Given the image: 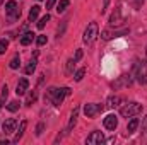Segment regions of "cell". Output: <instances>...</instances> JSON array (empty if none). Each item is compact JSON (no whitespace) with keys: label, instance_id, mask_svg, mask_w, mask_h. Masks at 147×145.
<instances>
[{"label":"cell","instance_id":"obj_1","mask_svg":"<svg viewBox=\"0 0 147 145\" xmlns=\"http://www.w3.org/2000/svg\"><path fill=\"white\" fill-rule=\"evenodd\" d=\"M69 94H70V89H69V87H60V89L50 87V89L46 91V94H45V101L51 103L53 106H60V104L63 103L65 96H69Z\"/></svg>","mask_w":147,"mask_h":145},{"label":"cell","instance_id":"obj_2","mask_svg":"<svg viewBox=\"0 0 147 145\" xmlns=\"http://www.w3.org/2000/svg\"><path fill=\"white\" fill-rule=\"evenodd\" d=\"M132 77H135L140 84H147V62L135 60L132 67Z\"/></svg>","mask_w":147,"mask_h":145},{"label":"cell","instance_id":"obj_3","mask_svg":"<svg viewBox=\"0 0 147 145\" xmlns=\"http://www.w3.org/2000/svg\"><path fill=\"white\" fill-rule=\"evenodd\" d=\"M98 36H99L98 22H91V24L86 28V31H84V43L91 44V43H94V41H96V38H98Z\"/></svg>","mask_w":147,"mask_h":145},{"label":"cell","instance_id":"obj_4","mask_svg":"<svg viewBox=\"0 0 147 145\" xmlns=\"http://www.w3.org/2000/svg\"><path fill=\"white\" fill-rule=\"evenodd\" d=\"M140 111H142V104H139V103H128V104H125L123 108L120 109V114L123 118H132V116L139 114Z\"/></svg>","mask_w":147,"mask_h":145},{"label":"cell","instance_id":"obj_5","mask_svg":"<svg viewBox=\"0 0 147 145\" xmlns=\"http://www.w3.org/2000/svg\"><path fill=\"white\" fill-rule=\"evenodd\" d=\"M103 109H105L103 104H94V103H91V104H86V106H84V113H86L87 118H94L96 114L103 113Z\"/></svg>","mask_w":147,"mask_h":145},{"label":"cell","instance_id":"obj_6","mask_svg":"<svg viewBox=\"0 0 147 145\" xmlns=\"http://www.w3.org/2000/svg\"><path fill=\"white\" fill-rule=\"evenodd\" d=\"M130 33V29L128 28H125V29H115V31H111V29H105V31H101V38L103 39H111V38H118V36H123V34H128Z\"/></svg>","mask_w":147,"mask_h":145},{"label":"cell","instance_id":"obj_7","mask_svg":"<svg viewBox=\"0 0 147 145\" xmlns=\"http://www.w3.org/2000/svg\"><path fill=\"white\" fill-rule=\"evenodd\" d=\"M128 85H132V75H121V77H118L113 84H111V87L116 91V89H120V87H128Z\"/></svg>","mask_w":147,"mask_h":145},{"label":"cell","instance_id":"obj_8","mask_svg":"<svg viewBox=\"0 0 147 145\" xmlns=\"http://www.w3.org/2000/svg\"><path fill=\"white\" fill-rule=\"evenodd\" d=\"M16 128H17V119H14V118L5 119V121H3V125H2V130H3V133H5V135L14 133V132H16Z\"/></svg>","mask_w":147,"mask_h":145},{"label":"cell","instance_id":"obj_9","mask_svg":"<svg viewBox=\"0 0 147 145\" xmlns=\"http://www.w3.org/2000/svg\"><path fill=\"white\" fill-rule=\"evenodd\" d=\"M103 142H105V135L101 132H92L87 137V144L89 145H101Z\"/></svg>","mask_w":147,"mask_h":145},{"label":"cell","instance_id":"obj_10","mask_svg":"<svg viewBox=\"0 0 147 145\" xmlns=\"http://www.w3.org/2000/svg\"><path fill=\"white\" fill-rule=\"evenodd\" d=\"M5 12H7L10 17H19V15H21V10L17 9V3H16L14 0H10V2L5 3Z\"/></svg>","mask_w":147,"mask_h":145},{"label":"cell","instance_id":"obj_11","mask_svg":"<svg viewBox=\"0 0 147 145\" xmlns=\"http://www.w3.org/2000/svg\"><path fill=\"white\" fill-rule=\"evenodd\" d=\"M123 22H125V19L121 17V10H120V9H116V10L111 14L110 24H111V26H120V24H123Z\"/></svg>","mask_w":147,"mask_h":145},{"label":"cell","instance_id":"obj_12","mask_svg":"<svg viewBox=\"0 0 147 145\" xmlns=\"http://www.w3.org/2000/svg\"><path fill=\"white\" fill-rule=\"evenodd\" d=\"M116 126H118V118L115 114H108L105 118V128L106 130H115Z\"/></svg>","mask_w":147,"mask_h":145},{"label":"cell","instance_id":"obj_13","mask_svg":"<svg viewBox=\"0 0 147 145\" xmlns=\"http://www.w3.org/2000/svg\"><path fill=\"white\" fill-rule=\"evenodd\" d=\"M28 87H29V80H28V79H21V80L17 82V87H16V92H17V96H22V94H26V92H28Z\"/></svg>","mask_w":147,"mask_h":145},{"label":"cell","instance_id":"obj_14","mask_svg":"<svg viewBox=\"0 0 147 145\" xmlns=\"http://www.w3.org/2000/svg\"><path fill=\"white\" fill-rule=\"evenodd\" d=\"M26 126H28V121H21V125H19V132H17L16 137H14V142H16V144L22 138V135H24V132H26Z\"/></svg>","mask_w":147,"mask_h":145},{"label":"cell","instance_id":"obj_15","mask_svg":"<svg viewBox=\"0 0 147 145\" xmlns=\"http://www.w3.org/2000/svg\"><path fill=\"white\" fill-rule=\"evenodd\" d=\"M33 39H34V34H33V33H24V34L21 36V44H22V46H28V44L33 43Z\"/></svg>","mask_w":147,"mask_h":145},{"label":"cell","instance_id":"obj_16","mask_svg":"<svg viewBox=\"0 0 147 145\" xmlns=\"http://www.w3.org/2000/svg\"><path fill=\"white\" fill-rule=\"evenodd\" d=\"M120 103H121V97L120 96H110L108 97V108H116V106H120Z\"/></svg>","mask_w":147,"mask_h":145},{"label":"cell","instance_id":"obj_17","mask_svg":"<svg viewBox=\"0 0 147 145\" xmlns=\"http://www.w3.org/2000/svg\"><path fill=\"white\" fill-rule=\"evenodd\" d=\"M39 10H41L39 5H33V9L29 10V22H34L36 21L38 15H39Z\"/></svg>","mask_w":147,"mask_h":145},{"label":"cell","instance_id":"obj_18","mask_svg":"<svg viewBox=\"0 0 147 145\" xmlns=\"http://www.w3.org/2000/svg\"><path fill=\"white\" fill-rule=\"evenodd\" d=\"M77 116H79V108L74 109L72 116H70V121H69V126H67V132H70L74 126H75V123H77Z\"/></svg>","mask_w":147,"mask_h":145},{"label":"cell","instance_id":"obj_19","mask_svg":"<svg viewBox=\"0 0 147 145\" xmlns=\"http://www.w3.org/2000/svg\"><path fill=\"white\" fill-rule=\"evenodd\" d=\"M34 70H36V58H31V60H29V63L26 65L24 72L28 73V75H31V73H34Z\"/></svg>","mask_w":147,"mask_h":145},{"label":"cell","instance_id":"obj_20","mask_svg":"<svg viewBox=\"0 0 147 145\" xmlns=\"http://www.w3.org/2000/svg\"><path fill=\"white\" fill-rule=\"evenodd\" d=\"M137 126H139V119H137V118H132V119L128 121V125H127V132H128V133H134V132L137 130Z\"/></svg>","mask_w":147,"mask_h":145},{"label":"cell","instance_id":"obj_21","mask_svg":"<svg viewBox=\"0 0 147 145\" xmlns=\"http://www.w3.org/2000/svg\"><path fill=\"white\" fill-rule=\"evenodd\" d=\"M69 5H70V0H60V2H58V5H57V10H58V14L65 12Z\"/></svg>","mask_w":147,"mask_h":145},{"label":"cell","instance_id":"obj_22","mask_svg":"<svg viewBox=\"0 0 147 145\" xmlns=\"http://www.w3.org/2000/svg\"><path fill=\"white\" fill-rule=\"evenodd\" d=\"M7 96H9V87L3 85V87H2V96H0V109L3 108V104H5V101H7Z\"/></svg>","mask_w":147,"mask_h":145},{"label":"cell","instance_id":"obj_23","mask_svg":"<svg viewBox=\"0 0 147 145\" xmlns=\"http://www.w3.org/2000/svg\"><path fill=\"white\" fill-rule=\"evenodd\" d=\"M9 65H10V68H19V65H21V56H19V55H16V56L10 60V63H9Z\"/></svg>","mask_w":147,"mask_h":145},{"label":"cell","instance_id":"obj_24","mask_svg":"<svg viewBox=\"0 0 147 145\" xmlns=\"http://www.w3.org/2000/svg\"><path fill=\"white\" fill-rule=\"evenodd\" d=\"M84 75H86V68H79V70L75 72V75H74V79H75L77 82H80V80L84 79Z\"/></svg>","mask_w":147,"mask_h":145},{"label":"cell","instance_id":"obj_25","mask_svg":"<svg viewBox=\"0 0 147 145\" xmlns=\"http://www.w3.org/2000/svg\"><path fill=\"white\" fill-rule=\"evenodd\" d=\"M19 104H21L19 101H10V103H9V106H7V109L14 113V111H17V109H19Z\"/></svg>","mask_w":147,"mask_h":145},{"label":"cell","instance_id":"obj_26","mask_svg":"<svg viewBox=\"0 0 147 145\" xmlns=\"http://www.w3.org/2000/svg\"><path fill=\"white\" fill-rule=\"evenodd\" d=\"M36 97H38V94L36 92H31L29 96H28V99H26V106H31L34 101H36Z\"/></svg>","mask_w":147,"mask_h":145},{"label":"cell","instance_id":"obj_27","mask_svg":"<svg viewBox=\"0 0 147 145\" xmlns=\"http://www.w3.org/2000/svg\"><path fill=\"white\" fill-rule=\"evenodd\" d=\"M75 63H77L75 60H69V62H67V70H65V72H67V75H70V73L74 72V67H75Z\"/></svg>","mask_w":147,"mask_h":145},{"label":"cell","instance_id":"obj_28","mask_svg":"<svg viewBox=\"0 0 147 145\" xmlns=\"http://www.w3.org/2000/svg\"><path fill=\"white\" fill-rule=\"evenodd\" d=\"M48 21H50V15L46 14L45 17H41V19H39V22H38V28H39V29H43V28L46 26V22H48Z\"/></svg>","mask_w":147,"mask_h":145},{"label":"cell","instance_id":"obj_29","mask_svg":"<svg viewBox=\"0 0 147 145\" xmlns=\"http://www.w3.org/2000/svg\"><path fill=\"white\" fill-rule=\"evenodd\" d=\"M7 48H9V41L7 39H2L0 41V55H3L7 51Z\"/></svg>","mask_w":147,"mask_h":145},{"label":"cell","instance_id":"obj_30","mask_svg":"<svg viewBox=\"0 0 147 145\" xmlns=\"http://www.w3.org/2000/svg\"><path fill=\"white\" fill-rule=\"evenodd\" d=\"M36 43L39 44V46H43V44L46 43V36H45V34H39V36L36 38Z\"/></svg>","mask_w":147,"mask_h":145},{"label":"cell","instance_id":"obj_31","mask_svg":"<svg viewBox=\"0 0 147 145\" xmlns=\"http://www.w3.org/2000/svg\"><path fill=\"white\" fill-rule=\"evenodd\" d=\"M43 130H45V123H39V125L36 126V135H41Z\"/></svg>","mask_w":147,"mask_h":145},{"label":"cell","instance_id":"obj_32","mask_svg":"<svg viewBox=\"0 0 147 145\" xmlns=\"http://www.w3.org/2000/svg\"><path fill=\"white\" fill-rule=\"evenodd\" d=\"M82 55H84V53H82V50H77V51H75V56H74V60H75V62H79V60L82 58Z\"/></svg>","mask_w":147,"mask_h":145},{"label":"cell","instance_id":"obj_33","mask_svg":"<svg viewBox=\"0 0 147 145\" xmlns=\"http://www.w3.org/2000/svg\"><path fill=\"white\" fill-rule=\"evenodd\" d=\"M55 2H57V0H46V10H48V9H53Z\"/></svg>","mask_w":147,"mask_h":145},{"label":"cell","instance_id":"obj_34","mask_svg":"<svg viewBox=\"0 0 147 145\" xmlns=\"http://www.w3.org/2000/svg\"><path fill=\"white\" fill-rule=\"evenodd\" d=\"M142 132H147V116L142 119Z\"/></svg>","mask_w":147,"mask_h":145},{"label":"cell","instance_id":"obj_35","mask_svg":"<svg viewBox=\"0 0 147 145\" xmlns=\"http://www.w3.org/2000/svg\"><path fill=\"white\" fill-rule=\"evenodd\" d=\"M108 3H110V0H105V5H103V9H101V12H105V9L108 7Z\"/></svg>","mask_w":147,"mask_h":145},{"label":"cell","instance_id":"obj_36","mask_svg":"<svg viewBox=\"0 0 147 145\" xmlns=\"http://www.w3.org/2000/svg\"><path fill=\"white\" fill-rule=\"evenodd\" d=\"M144 3V0H135V7H140Z\"/></svg>","mask_w":147,"mask_h":145},{"label":"cell","instance_id":"obj_37","mask_svg":"<svg viewBox=\"0 0 147 145\" xmlns=\"http://www.w3.org/2000/svg\"><path fill=\"white\" fill-rule=\"evenodd\" d=\"M146 55H147V48H146ZM146 62H147V60H146Z\"/></svg>","mask_w":147,"mask_h":145},{"label":"cell","instance_id":"obj_38","mask_svg":"<svg viewBox=\"0 0 147 145\" xmlns=\"http://www.w3.org/2000/svg\"><path fill=\"white\" fill-rule=\"evenodd\" d=\"M2 2H3V0H0V5H2Z\"/></svg>","mask_w":147,"mask_h":145}]
</instances>
